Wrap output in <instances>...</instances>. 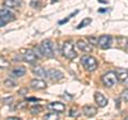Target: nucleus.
<instances>
[{"label":"nucleus","mask_w":128,"mask_h":120,"mask_svg":"<svg viewBox=\"0 0 128 120\" xmlns=\"http://www.w3.org/2000/svg\"><path fill=\"white\" fill-rule=\"evenodd\" d=\"M48 109L56 111V113H63L65 110V105L61 102H52V103H49L47 105Z\"/></svg>","instance_id":"obj_9"},{"label":"nucleus","mask_w":128,"mask_h":120,"mask_svg":"<svg viewBox=\"0 0 128 120\" xmlns=\"http://www.w3.org/2000/svg\"><path fill=\"white\" fill-rule=\"evenodd\" d=\"M30 6L32 8H34V9H38L40 8V0H31Z\"/></svg>","instance_id":"obj_25"},{"label":"nucleus","mask_w":128,"mask_h":120,"mask_svg":"<svg viewBox=\"0 0 128 120\" xmlns=\"http://www.w3.org/2000/svg\"><path fill=\"white\" fill-rule=\"evenodd\" d=\"M24 107H26V102H19L17 105H16V109L24 108Z\"/></svg>","instance_id":"obj_31"},{"label":"nucleus","mask_w":128,"mask_h":120,"mask_svg":"<svg viewBox=\"0 0 128 120\" xmlns=\"http://www.w3.org/2000/svg\"><path fill=\"white\" fill-rule=\"evenodd\" d=\"M122 99L125 102H128V88H127V89H124L123 90V92H122Z\"/></svg>","instance_id":"obj_28"},{"label":"nucleus","mask_w":128,"mask_h":120,"mask_svg":"<svg viewBox=\"0 0 128 120\" xmlns=\"http://www.w3.org/2000/svg\"><path fill=\"white\" fill-rule=\"evenodd\" d=\"M35 54L36 56H44L47 58H51L54 55V44L50 40H45L41 43V45L38 46L35 48Z\"/></svg>","instance_id":"obj_1"},{"label":"nucleus","mask_w":128,"mask_h":120,"mask_svg":"<svg viewBox=\"0 0 128 120\" xmlns=\"http://www.w3.org/2000/svg\"><path fill=\"white\" fill-rule=\"evenodd\" d=\"M20 54L22 55L24 60L28 63H34L38 60L36 54L32 49H20Z\"/></svg>","instance_id":"obj_5"},{"label":"nucleus","mask_w":128,"mask_h":120,"mask_svg":"<svg viewBox=\"0 0 128 120\" xmlns=\"http://www.w3.org/2000/svg\"><path fill=\"white\" fill-rule=\"evenodd\" d=\"M77 46L80 50L82 51H86V53H91L93 48H92V45L90 43L86 42L84 40H78L77 41Z\"/></svg>","instance_id":"obj_13"},{"label":"nucleus","mask_w":128,"mask_h":120,"mask_svg":"<svg viewBox=\"0 0 128 120\" xmlns=\"http://www.w3.org/2000/svg\"><path fill=\"white\" fill-rule=\"evenodd\" d=\"M22 0H4L3 6L8 9H18L22 6Z\"/></svg>","instance_id":"obj_14"},{"label":"nucleus","mask_w":128,"mask_h":120,"mask_svg":"<svg viewBox=\"0 0 128 120\" xmlns=\"http://www.w3.org/2000/svg\"><path fill=\"white\" fill-rule=\"evenodd\" d=\"M9 67H10V61H8L3 57H0V69H6Z\"/></svg>","instance_id":"obj_18"},{"label":"nucleus","mask_w":128,"mask_h":120,"mask_svg":"<svg viewBox=\"0 0 128 120\" xmlns=\"http://www.w3.org/2000/svg\"><path fill=\"white\" fill-rule=\"evenodd\" d=\"M44 119H59V115L56 111H52V113L46 114L44 116Z\"/></svg>","instance_id":"obj_21"},{"label":"nucleus","mask_w":128,"mask_h":120,"mask_svg":"<svg viewBox=\"0 0 128 120\" xmlns=\"http://www.w3.org/2000/svg\"><path fill=\"white\" fill-rule=\"evenodd\" d=\"M91 23H92V19H91V18H84V19H83V21L77 26V29H80V28H84V27H86L88 25H90Z\"/></svg>","instance_id":"obj_19"},{"label":"nucleus","mask_w":128,"mask_h":120,"mask_svg":"<svg viewBox=\"0 0 128 120\" xmlns=\"http://www.w3.org/2000/svg\"><path fill=\"white\" fill-rule=\"evenodd\" d=\"M115 73H116V76H118V79L120 82H126L128 79V71L127 70H122V69H118L115 71Z\"/></svg>","instance_id":"obj_16"},{"label":"nucleus","mask_w":128,"mask_h":120,"mask_svg":"<svg viewBox=\"0 0 128 120\" xmlns=\"http://www.w3.org/2000/svg\"><path fill=\"white\" fill-rule=\"evenodd\" d=\"M126 82H128V79H127V81H126Z\"/></svg>","instance_id":"obj_34"},{"label":"nucleus","mask_w":128,"mask_h":120,"mask_svg":"<svg viewBox=\"0 0 128 120\" xmlns=\"http://www.w3.org/2000/svg\"><path fill=\"white\" fill-rule=\"evenodd\" d=\"M20 118L19 117H8L6 118V120H19Z\"/></svg>","instance_id":"obj_32"},{"label":"nucleus","mask_w":128,"mask_h":120,"mask_svg":"<svg viewBox=\"0 0 128 120\" xmlns=\"http://www.w3.org/2000/svg\"><path fill=\"white\" fill-rule=\"evenodd\" d=\"M82 111L86 117L91 118V117H94V116L97 114V108H96L95 106H92V105H86V106H83Z\"/></svg>","instance_id":"obj_15"},{"label":"nucleus","mask_w":128,"mask_h":120,"mask_svg":"<svg viewBox=\"0 0 128 120\" xmlns=\"http://www.w3.org/2000/svg\"><path fill=\"white\" fill-rule=\"evenodd\" d=\"M112 44V37L109 34H104V35H100L98 39V45L100 48L102 49H107L109 48Z\"/></svg>","instance_id":"obj_8"},{"label":"nucleus","mask_w":128,"mask_h":120,"mask_svg":"<svg viewBox=\"0 0 128 120\" xmlns=\"http://www.w3.org/2000/svg\"><path fill=\"white\" fill-rule=\"evenodd\" d=\"M102 83L106 87H113L114 85H116V83L118 82L116 73L113 71H110L106 73L105 75H102Z\"/></svg>","instance_id":"obj_4"},{"label":"nucleus","mask_w":128,"mask_h":120,"mask_svg":"<svg viewBox=\"0 0 128 120\" xmlns=\"http://www.w3.org/2000/svg\"><path fill=\"white\" fill-rule=\"evenodd\" d=\"M94 99H95V102L97 103V105L99 107H105L108 104V99L100 92H95Z\"/></svg>","instance_id":"obj_11"},{"label":"nucleus","mask_w":128,"mask_h":120,"mask_svg":"<svg viewBox=\"0 0 128 120\" xmlns=\"http://www.w3.org/2000/svg\"><path fill=\"white\" fill-rule=\"evenodd\" d=\"M0 17L3 21L4 24H8L10 22H13L15 21V15L12 11H10L9 9H1L0 10Z\"/></svg>","instance_id":"obj_7"},{"label":"nucleus","mask_w":128,"mask_h":120,"mask_svg":"<svg viewBox=\"0 0 128 120\" xmlns=\"http://www.w3.org/2000/svg\"><path fill=\"white\" fill-rule=\"evenodd\" d=\"M30 86L31 88H33L35 90H42L47 87V84L43 79H32L30 82Z\"/></svg>","instance_id":"obj_12"},{"label":"nucleus","mask_w":128,"mask_h":120,"mask_svg":"<svg viewBox=\"0 0 128 120\" xmlns=\"http://www.w3.org/2000/svg\"><path fill=\"white\" fill-rule=\"evenodd\" d=\"M4 25H6V24H4V23H3V21H2V19H1V17H0V27L4 26Z\"/></svg>","instance_id":"obj_33"},{"label":"nucleus","mask_w":128,"mask_h":120,"mask_svg":"<svg viewBox=\"0 0 128 120\" xmlns=\"http://www.w3.org/2000/svg\"><path fill=\"white\" fill-rule=\"evenodd\" d=\"M79 114H80V111L77 110L76 108H72L70 111V117H78Z\"/></svg>","instance_id":"obj_27"},{"label":"nucleus","mask_w":128,"mask_h":120,"mask_svg":"<svg viewBox=\"0 0 128 120\" xmlns=\"http://www.w3.org/2000/svg\"><path fill=\"white\" fill-rule=\"evenodd\" d=\"M118 39L122 41V42H118L120 46H121L122 48H126V49H128V39H124V38H118Z\"/></svg>","instance_id":"obj_22"},{"label":"nucleus","mask_w":128,"mask_h":120,"mask_svg":"<svg viewBox=\"0 0 128 120\" xmlns=\"http://www.w3.org/2000/svg\"><path fill=\"white\" fill-rule=\"evenodd\" d=\"M26 72H27V70H26V68H25V67L19 66V67H16V68H14V69L11 71L10 75H11V77H14V78H19V77H22L24 75L26 74Z\"/></svg>","instance_id":"obj_10"},{"label":"nucleus","mask_w":128,"mask_h":120,"mask_svg":"<svg viewBox=\"0 0 128 120\" xmlns=\"http://www.w3.org/2000/svg\"><path fill=\"white\" fill-rule=\"evenodd\" d=\"M88 39H89L91 45H93V46H97L98 45V39L97 38H95V37H89Z\"/></svg>","instance_id":"obj_24"},{"label":"nucleus","mask_w":128,"mask_h":120,"mask_svg":"<svg viewBox=\"0 0 128 120\" xmlns=\"http://www.w3.org/2000/svg\"><path fill=\"white\" fill-rule=\"evenodd\" d=\"M34 75H36L38 77H43V78H46V70L44 69L42 67H35L33 68V70H32Z\"/></svg>","instance_id":"obj_17"},{"label":"nucleus","mask_w":128,"mask_h":120,"mask_svg":"<svg viewBox=\"0 0 128 120\" xmlns=\"http://www.w3.org/2000/svg\"><path fill=\"white\" fill-rule=\"evenodd\" d=\"M77 13H78V11H75L73 14L68 15V17H66L65 19H62V21H59V25H62V24H65V23H67V22H68V21H70V19L72 17H74V16H75V15L77 14Z\"/></svg>","instance_id":"obj_23"},{"label":"nucleus","mask_w":128,"mask_h":120,"mask_svg":"<svg viewBox=\"0 0 128 120\" xmlns=\"http://www.w3.org/2000/svg\"><path fill=\"white\" fill-rule=\"evenodd\" d=\"M81 65L86 68V71H89V72H94L98 67L96 59L90 55H86L81 58Z\"/></svg>","instance_id":"obj_2"},{"label":"nucleus","mask_w":128,"mask_h":120,"mask_svg":"<svg viewBox=\"0 0 128 120\" xmlns=\"http://www.w3.org/2000/svg\"><path fill=\"white\" fill-rule=\"evenodd\" d=\"M62 53L64 55V57H66L67 59H70V60L77 57V53H76V50H75L74 44L70 41L64 42L63 47H62Z\"/></svg>","instance_id":"obj_3"},{"label":"nucleus","mask_w":128,"mask_h":120,"mask_svg":"<svg viewBox=\"0 0 128 120\" xmlns=\"http://www.w3.org/2000/svg\"><path fill=\"white\" fill-rule=\"evenodd\" d=\"M4 86H6V87H15L16 83L13 82L12 79H6V81H4Z\"/></svg>","instance_id":"obj_26"},{"label":"nucleus","mask_w":128,"mask_h":120,"mask_svg":"<svg viewBox=\"0 0 128 120\" xmlns=\"http://www.w3.org/2000/svg\"><path fill=\"white\" fill-rule=\"evenodd\" d=\"M27 92H28V89H27V88H22V89L18 90V94H19V95H25Z\"/></svg>","instance_id":"obj_30"},{"label":"nucleus","mask_w":128,"mask_h":120,"mask_svg":"<svg viewBox=\"0 0 128 120\" xmlns=\"http://www.w3.org/2000/svg\"><path fill=\"white\" fill-rule=\"evenodd\" d=\"M42 109H43V107L42 106H38V105H36V106H33V107H31V109H30V113L32 114V115H38V114H40L42 111Z\"/></svg>","instance_id":"obj_20"},{"label":"nucleus","mask_w":128,"mask_h":120,"mask_svg":"<svg viewBox=\"0 0 128 120\" xmlns=\"http://www.w3.org/2000/svg\"><path fill=\"white\" fill-rule=\"evenodd\" d=\"M63 77H64V74L59 70H54V69L46 70V78H49L52 82H58Z\"/></svg>","instance_id":"obj_6"},{"label":"nucleus","mask_w":128,"mask_h":120,"mask_svg":"<svg viewBox=\"0 0 128 120\" xmlns=\"http://www.w3.org/2000/svg\"><path fill=\"white\" fill-rule=\"evenodd\" d=\"M13 97H9V98H4V99H2V102L3 103H6V104H10L11 102H13Z\"/></svg>","instance_id":"obj_29"}]
</instances>
